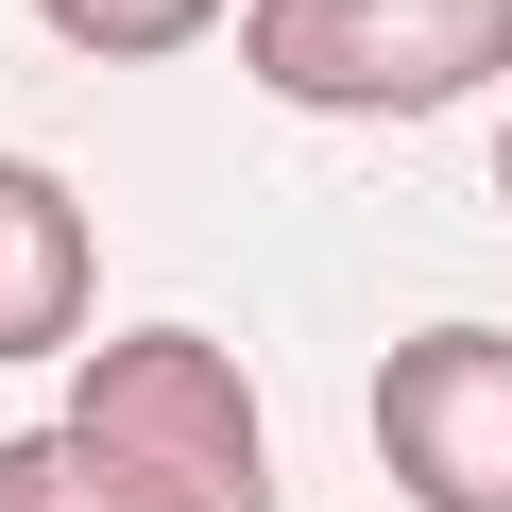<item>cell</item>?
Here are the masks:
<instances>
[{
	"mask_svg": "<svg viewBox=\"0 0 512 512\" xmlns=\"http://www.w3.org/2000/svg\"><path fill=\"white\" fill-rule=\"evenodd\" d=\"M137 512H274V444L222 342H120L86 359V427H69Z\"/></svg>",
	"mask_w": 512,
	"mask_h": 512,
	"instance_id": "obj_1",
	"label": "cell"
},
{
	"mask_svg": "<svg viewBox=\"0 0 512 512\" xmlns=\"http://www.w3.org/2000/svg\"><path fill=\"white\" fill-rule=\"evenodd\" d=\"M512 69V0H256L274 103H444Z\"/></svg>",
	"mask_w": 512,
	"mask_h": 512,
	"instance_id": "obj_2",
	"label": "cell"
},
{
	"mask_svg": "<svg viewBox=\"0 0 512 512\" xmlns=\"http://www.w3.org/2000/svg\"><path fill=\"white\" fill-rule=\"evenodd\" d=\"M376 444L427 512H512V342L495 325H427L376 376Z\"/></svg>",
	"mask_w": 512,
	"mask_h": 512,
	"instance_id": "obj_3",
	"label": "cell"
},
{
	"mask_svg": "<svg viewBox=\"0 0 512 512\" xmlns=\"http://www.w3.org/2000/svg\"><path fill=\"white\" fill-rule=\"evenodd\" d=\"M86 274H103V256H86V205L0 154V359L69 342V325H86Z\"/></svg>",
	"mask_w": 512,
	"mask_h": 512,
	"instance_id": "obj_4",
	"label": "cell"
},
{
	"mask_svg": "<svg viewBox=\"0 0 512 512\" xmlns=\"http://www.w3.org/2000/svg\"><path fill=\"white\" fill-rule=\"evenodd\" d=\"M35 18H52L69 52H188L222 0H35Z\"/></svg>",
	"mask_w": 512,
	"mask_h": 512,
	"instance_id": "obj_5",
	"label": "cell"
},
{
	"mask_svg": "<svg viewBox=\"0 0 512 512\" xmlns=\"http://www.w3.org/2000/svg\"><path fill=\"white\" fill-rule=\"evenodd\" d=\"M0 512H137V495H120V478L52 427V444H0Z\"/></svg>",
	"mask_w": 512,
	"mask_h": 512,
	"instance_id": "obj_6",
	"label": "cell"
},
{
	"mask_svg": "<svg viewBox=\"0 0 512 512\" xmlns=\"http://www.w3.org/2000/svg\"><path fill=\"white\" fill-rule=\"evenodd\" d=\"M495 188H512V154H495Z\"/></svg>",
	"mask_w": 512,
	"mask_h": 512,
	"instance_id": "obj_7",
	"label": "cell"
}]
</instances>
